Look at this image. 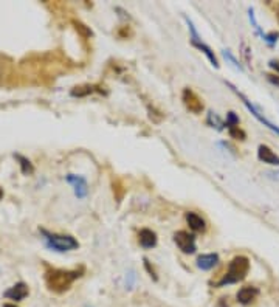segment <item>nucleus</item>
<instances>
[{"instance_id":"obj_1","label":"nucleus","mask_w":279,"mask_h":307,"mask_svg":"<svg viewBox=\"0 0 279 307\" xmlns=\"http://www.w3.org/2000/svg\"><path fill=\"white\" fill-rule=\"evenodd\" d=\"M82 275H84V267L74 268V270L47 267V270H45V284H47L50 292L64 293L73 285V282L76 279H79Z\"/></svg>"},{"instance_id":"obj_2","label":"nucleus","mask_w":279,"mask_h":307,"mask_svg":"<svg viewBox=\"0 0 279 307\" xmlns=\"http://www.w3.org/2000/svg\"><path fill=\"white\" fill-rule=\"evenodd\" d=\"M41 234L42 239L45 242V245L56 251V253H65V251H71L76 250L79 247V242L74 239L70 234H58V233H51L45 228H41Z\"/></svg>"},{"instance_id":"obj_3","label":"nucleus","mask_w":279,"mask_h":307,"mask_svg":"<svg viewBox=\"0 0 279 307\" xmlns=\"http://www.w3.org/2000/svg\"><path fill=\"white\" fill-rule=\"evenodd\" d=\"M248 270H250V259L245 256H236L230 262L225 276L217 282V287H223V285H230V284L244 281L248 275Z\"/></svg>"},{"instance_id":"obj_4","label":"nucleus","mask_w":279,"mask_h":307,"mask_svg":"<svg viewBox=\"0 0 279 307\" xmlns=\"http://www.w3.org/2000/svg\"><path fill=\"white\" fill-rule=\"evenodd\" d=\"M174 242L177 244V247L184 253V255H193V253L196 251V239L193 234H190L188 231H177L174 234Z\"/></svg>"},{"instance_id":"obj_5","label":"nucleus","mask_w":279,"mask_h":307,"mask_svg":"<svg viewBox=\"0 0 279 307\" xmlns=\"http://www.w3.org/2000/svg\"><path fill=\"white\" fill-rule=\"evenodd\" d=\"M181 99H183L184 107H186V109H188L190 112H193V114H196V115L202 114V111H203V103H202V99L199 98V95L194 92V90L184 88L183 93H181Z\"/></svg>"},{"instance_id":"obj_6","label":"nucleus","mask_w":279,"mask_h":307,"mask_svg":"<svg viewBox=\"0 0 279 307\" xmlns=\"http://www.w3.org/2000/svg\"><path fill=\"white\" fill-rule=\"evenodd\" d=\"M228 85H230V87L233 88V92H234V93H237V95H239V96L242 98V101H244L245 107H247V109H248V111H250V112L253 114V117H254V118H256L257 121H260V123H262V124L265 126V128H268L270 131H273L274 134H277V135H279V128H277V126H274L273 123H270V121H268V120H267V118H265V117H264L262 114H260V112H259V111L256 109V107H254V106H253V104H251V103H250V101H248V99H247V98L244 96V95H242V93H239V92H237V90H236V87H234V85H231V84H228Z\"/></svg>"},{"instance_id":"obj_7","label":"nucleus","mask_w":279,"mask_h":307,"mask_svg":"<svg viewBox=\"0 0 279 307\" xmlns=\"http://www.w3.org/2000/svg\"><path fill=\"white\" fill-rule=\"evenodd\" d=\"M30 295V288L25 282H17L14 284L13 287H10L8 290L4 293L5 298L14 301V302H19V301H24L27 296Z\"/></svg>"},{"instance_id":"obj_8","label":"nucleus","mask_w":279,"mask_h":307,"mask_svg":"<svg viewBox=\"0 0 279 307\" xmlns=\"http://www.w3.org/2000/svg\"><path fill=\"white\" fill-rule=\"evenodd\" d=\"M65 180L73 186L74 195H76L78 198H84V197L88 194V186H87V182H85L84 177L74 175V174H68V175L65 177Z\"/></svg>"},{"instance_id":"obj_9","label":"nucleus","mask_w":279,"mask_h":307,"mask_svg":"<svg viewBox=\"0 0 279 307\" xmlns=\"http://www.w3.org/2000/svg\"><path fill=\"white\" fill-rule=\"evenodd\" d=\"M257 158L262 161V163L271 165V166H279V155H276L268 146L265 144H260L257 149Z\"/></svg>"},{"instance_id":"obj_10","label":"nucleus","mask_w":279,"mask_h":307,"mask_svg":"<svg viewBox=\"0 0 279 307\" xmlns=\"http://www.w3.org/2000/svg\"><path fill=\"white\" fill-rule=\"evenodd\" d=\"M257 295H259V290L256 287H251V285H247V287H242L240 290L237 292V301L240 302V304H244V305H248V304H251L256 298H257Z\"/></svg>"},{"instance_id":"obj_11","label":"nucleus","mask_w":279,"mask_h":307,"mask_svg":"<svg viewBox=\"0 0 279 307\" xmlns=\"http://www.w3.org/2000/svg\"><path fill=\"white\" fill-rule=\"evenodd\" d=\"M138 242L143 248L149 250V248H154L157 245V234L149 230V228H143L138 233Z\"/></svg>"},{"instance_id":"obj_12","label":"nucleus","mask_w":279,"mask_h":307,"mask_svg":"<svg viewBox=\"0 0 279 307\" xmlns=\"http://www.w3.org/2000/svg\"><path fill=\"white\" fill-rule=\"evenodd\" d=\"M219 264V255L217 253H208V255H202L197 258V267L203 272H208L213 270Z\"/></svg>"},{"instance_id":"obj_13","label":"nucleus","mask_w":279,"mask_h":307,"mask_svg":"<svg viewBox=\"0 0 279 307\" xmlns=\"http://www.w3.org/2000/svg\"><path fill=\"white\" fill-rule=\"evenodd\" d=\"M191 44L196 47V48H199L205 56L208 58V61L216 67V68H219V61H217V58H216V55H214V51L207 45V44H203L200 39H191Z\"/></svg>"},{"instance_id":"obj_14","label":"nucleus","mask_w":279,"mask_h":307,"mask_svg":"<svg viewBox=\"0 0 279 307\" xmlns=\"http://www.w3.org/2000/svg\"><path fill=\"white\" fill-rule=\"evenodd\" d=\"M97 92L103 93V90H101L100 87H97V85L85 84V85H78V87L71 88L70 95H71V96H74V98H76V96H78V98H82V96H88V95H91V93H97Z\"/></svg>"},{"instance_id":"obj_15","label":"nucleus","mask_w":279,"mask_h":307,"mask_svg":"<svg viewBox=\"0 0 279 307\" xmlns=\"http://www.w3.org/2000/svg\"><path fill=\"white\" fill-rule=\"evenodd\" d=\"M186 222H188L190 228L194 230V231H205V228H207V224H205V221L200 218L199 214H196V213H188V214H186Z\"/></svg>"},{"instance_id":"obj_16","label":"nucleus","mask_w":279,"mask_h":307,"mask_svg":"<svg viewBox=\"0 0 279 307\" xmlns=\"http://www.w3.org/2000/svg\"><path fill=\"white\" fill-rule=\"evenodd\" d=\"M19 161H21V163H19V165H21V169H22V172L24 174H33V171H34V168H33V165H31V161L28 160V158H25V157H22V155H14Z\"/></svg>"},{"instance_id":"obj_17","label":"nucleus","mask_w":279,"mask_h":307,"mask_svg":"<svg viewBox=\"0 0 279 307\" xmlns=\"http://www.w3.org/2000/svg\"><path fill=\"white\" fill-rule=\"evenodd\" d=\"M222 55H223V58H225L227 61H230V64H231L234 68H237L239 71H244V67H242L240 62L231 55V51H230V50H223V51H222Z\"/></svg>"},{"instance_id":"obj_18","label":"nucleus","mask_w":279,"mask_h":307,"mask_svg":"<svg viewBox=\"0 0 279 307\" xmlns=\"http://www.w3.org/2000/svg\"><path fill=\"white\" fill-rule=\"evenodd\" d=\"M207 121H208V124L211 126V128H216L217 131H222V129H223V128H222V126H223L222 121L219 120V117H217L214 112H210V114H208V120H207Z\"/></svg>"},{"instance_id":"obj_19","label":"nucleus","mask_w":279,"mask_h":307,"mask_svg":"<svg viewBox=\"0 0 279 307\" xmlns=\"http://www.w3.org/2000/svg\"><path fill=\"white\" fill-rule=\"evenodd\" d=\"M73 25H74V28H76L84 38H91L93 36V33H91V30L90 28H87L82 22H78V21H73Z\"/></svg>"},{"instance_id":"obj_20","label":"nucleus","mask_w":279,"mask_h":307,"mask_svg":"<svg viewBox=\"0 0 279 307\" xmlns=\"http://www.w3.org/2000/svg\"><path fill=\"white\" fill-rule=\"evenodd\" d=\"M225 126H227V129L237 128V126H239V117H237L234 112H228V114H227V123H225Z\"/></svg>"},{"instance_id":"obj_21","label":"nucleus","mask_w":279,"mask_h":307,"mask_svg":"<svg viewBox=\"0 0 279 307\" xmlns=\"http://www.w3.org/2000/svg\"><path fill=\"white\" fill-rule=\"evenodd\" d=\"M228 132H230V135H231L233 138H236V140H245V134H244V131L239 129V126H237V128L228 129Z\"/></svg>"},{"instance_id":"obj_22","label":"nucleus","mask_w":279,"mask_h":307,"mask_svg":"<svg viewBox=\"0 0 279 307\" xmlns=\"http://www.w3.org/2000/svg\"><path fill=\"white\" fill-rule=\"evenodd\" d=\"M277 38H279V34H277V33H270V34H265L264 41H265L270 47H273V45L277 42Z\"/></svg>"},{"instance_id":"obj_23","label":"nucleus","mask_w":279,"mask_h":307,"mask_svg":"<svg viewBox=\"0 0 279 307\" xmlns=\"http://www.w3.org/2000/svg\"><path fill=\"white\" fill-rule=\"evenodd\" d=\"M265 177L274 180V182H279V171H268L265 172Z\"/></svg>"},{"instance_id":"obj_24","label":"nucleus","mask_w":279,"mask_h":307,"mask_svg":"<svg viewBox=\"0 0 279 307\" xmlns=\"http://www.w3.org/2000/svg\"><path fill=\"white\" fill-rule=\"evenodd\" d=\"M144 265H146V268H147V272L151 273V276H152L154 279H157V275H155V272H154V268H151V264H149L147 259H144Z\"/></svg>"},{"instance_id":"obj_25","label":"nucleus","mask_w":279,"mask_h":307,"mask_svg":"<svg viewBox=\"0 0 279 307\" xmlns=\"http://www.w3.org/2000/svg\"><path fill=\"white\" fill-rule=\"evenodd\" d=\"M268 65H270V67H271V68L276 71V73H279V61H277V59L270 61V62H268Z\"/></svg>"},{"instance_id":"obj_26","label":"nucleus","mask_w":279,"mask_h":307,"mask_svg":"<svg viewBox=\"0 0 279 307\" xmlns=\"http://www.w3.org/2000/svg\"><path fill=\"white\" fill-rule=\"evenodd\" d=\"M267 79H268L271 84H274V85H277V87H279V76H274V75H267Z\"/></svg>"},{"instance_id":"obj_27","label":"nucleus","mask_w":279,"mask_h":307,"mask_svg":"<svg viewBox=\"0 0 279 307\" xmlns=\"http://www.w3.org/2000/svg\"><path fill=\"white\" fill-rule=\"evenodd\" d=\"M276 19H277V22H279V4L276 5Z\"/></svg>"},{"instance_id":"obj_28","label":"nucleus","mask_w":279,"mask_h":307,"mask_svg":"<svg viewBox=\"0 0 279 307\" xmlns=\"http://www.w3.org/2000/svg\"><path fill=\"white\" fill-rule=\"evenodd\" d=\"M4 307H16V305H11V304H5Z\"/></svg>"},{"instance_id":"obj_29","label":"nucleus","mask_w":279,"mask_h":307,"mask_svg":"<svg viewBox=\"0 0 279 307\" xmlns=\"http://www.w3.org/2000/svg\"><path fill=\"white\" fill-rule=\"evenodd\" d=\"M2 197H4V191H2V189H0V198H2Z\"/></svg>"}]
</instances>
